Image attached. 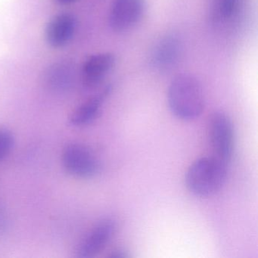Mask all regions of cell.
<instances>
[{"label": "cell", "instance_id": "cell-1", "mask_svg": "<svg viewBox=\"0 0 258 258\" xmlns=\"http://www.w3.org/2000/svg\"><path fill=\"white\" fill-rule=\"evenodd\" d=\"M167 102L175 117L186 121L195 120L205 109V94L202 84L189 74L177 75L169 85Z\"/></svg>", "mask_w": 258, "mask_h": 258}, {"label": "cell", "instance_id": "cell-2", "mask_svg": "<svg viewBox=\"0 0 258 258\" xmlns=\"http://www.w3.org/2000/svg\"><path fill=\"white\" fill-rule=\"evenodd\" d=\"M226 176L227 164L215 157H205L196 160L188 167L185 184L195 196L211 197L223 188Z\"/></svg>", "mask_w": 258, "mask_h": 258}, {"label": "cell", "instance_id": "cell-3", "mask_svg": "<svg viewBox=\"0 0 258 258\" xmlns=\"http://www.w3.org/2000/svg\"><path fill=\"white\" fill-rule=\"evenodd\" d=\"M61 160L66 171L75 177H94L100 170V164L94 153L88 147L79 143L66 146Z\"/></svg>", "mask_w": 258, "mask_h": 258}, {"label": "cell", "instance_id": "cell-4", "mask_svg": "<svg viewBox=\"0 0 258 258\" xmlns=\"http://www.w3.org/2000/svg\"><path fill=\"white\" fill-rule=\"evenodd\" d=\"M210 138L214 157L228 164L233 154L235 134L230 117L223 111H216L210 121Z\"/></svg>", "mask_w": 258, "mask_h": 258}, {"label": "cell", "instance_id": "cell-5", "mask_svg": "<svg viewBox=\"0 0 258 258\" xmlns=\"http://www.w3.org/2000/svg\"><path fill=\"white\" fill-rule=\"evenodd\" d=\"M115 229L116 223L112 219H102L98 222L80 243L77 256L90 258L99 254L111 241Z\"/></svg>", "mask_w": 258, "mask_h": 258}, {"label": "cell", "instance_id": "cell-6", "mask_svg": "<svg viewBox=\"0 0 258 258\" xmlns=\"http://www.w3.org/2000/svg\"><path fill=\"white\" fill-rule=\"evenodd\" d=\"M145 0H114L108 22L117 32L126 31L138 23L145 11Z\"/></svg>", "mask_w": 258, "mask_h": 258}, {"label": "cell", "instance_id": "cell-7", "mask_svg": "<svg viewBox=\"0 0 258 258\" xmlns=\"http://www.w3.org/2000/svg\"><path fill=\"white\" fill-rule=\"evenodd\" d=\"M182 43L175 34H167L160 39L152 49L151 66L159 72L174 67L182 53Z\"/></svg>", "mask_w": 258, "mask_h": 258}, {"label": "cell", "instance_id": "cell-8", "mask_svg": "<svg viewBox=\"0 0 258 258\" xmlns=\"http://www.w3.org/2000/svg\"><path fill=\"white\" fill-rule=\"evenodd\" d=\"M77 29V19L70 13H61L50 19L45 29L46 43L53 48H61L70 43Z\"/></svg>", "mask_w": 258, "mask_h": 258}, {"label": "cell", "instance_id": "cell-9", "mask_svg": "<svg viewBox=\"0 0 258 258\" xmlns=\"http://www.w3.org/2000/svg\"><path fill=\"white\" fill-rule=\"evenodd\" d=\"M115 58L110 52L95 54L89 57L82 69L83 82L87 87H94L114 66Z\"/></svg>", "mask_w": 258, "mask_h": 258}, {"label": "cell", "instance_id": "cell-10", "mask_svg": "<svg viewBox=\"0 0 258 258\" xmlns=\"http://www.w3.org/2000/svg\"><path fill=\"white\" fill-rule=\"evenodd\" d=\"M111 92V87H106L102 92L95 95L78 107L70 117L73 126H85L92 123L99 115L102 105Z\"/></svg>", "mask_w": 258, "mask_h": 258}, {"label": "cell", "instance_id": "cell-11", "mask_svg": "<svg viewBox=\"0 0 258 258\" xmlns=\"http://www.w3.org/2000/svg\"><path fill=\"white\" fill-rule=\"evenodd\" d=\"M73 77V69L70 64L56 63L50 66L46 72V84L54 91H66L72 86Z\"/></svg>", "mask_w": 258, "mask_h": 258}, {"label": "cell", "instance_id": "cell-12", "mask_svg": "<svg viewBox=\"0 0 258 258\" xmlns=\"http://www.w3.org/2000/svg\"><path fill=\"white\" fill-rule=\"evenodd\" d=\"M15 138L13 133L0 126V162L8 157L14 147Z\"/></svg>", "mask_w": 258, "mask_h": 258}, {"label": "cell", "instance_id": "cell-13", "mask_svg": "<svg viewBox=\"0 0 258 258\" xmlns=\"http://www.w3.org/2000/svg\"><path fill=\"white\" fill-rule=\"evenodd\" d=\"M238 0H221L220 6V14L225 19L231 17L235 13Z\"/></svg>", "mask_w": 258, "mask_h": 258}, {"label": "cell", "instance_id": "cell-14", "mask_svg": "<svg viewBox=\"0 0 258 258\" xmlns=\"http://www.w3.org/2000/svg\"><path fill=\"white\" fill-rule=\"evenodd\" d=\"M9 225V217L7 211L0 207V236L6 232Z\"/></svg>", "mask_w": 258, "mask_h": 258}, {"label": "cell", "instance_id": "cell-15", "mask_svg": "<svg viewBox=\"0 0 258 258\" xmlns=\"http://www.w3.org/2000/svg\"><path fill=\"white\" fill-rule=\"evenodd\" d=\"M110 256H111V257L124 258L128 257L129 254H128L126 250H122V249H117V250H113V251L111 252Z\"/></svg>", "mask_w": 258, "mask_h": 258}, {"label": "cell", "instance_id": "cell-16", "mask_svg": "<svg viewBox=\"0 0 258 258\" xmlns=\"http://www.w3.org/2000/svg\"><path fill=\"white\" fill-rule=\"evenodd\" d=\"M58 4H63V5H67V4H72V3L75 2L76 0H55Z\"/></svg>", "mask_w": 258, "mask_h": 258}]
</instances>
